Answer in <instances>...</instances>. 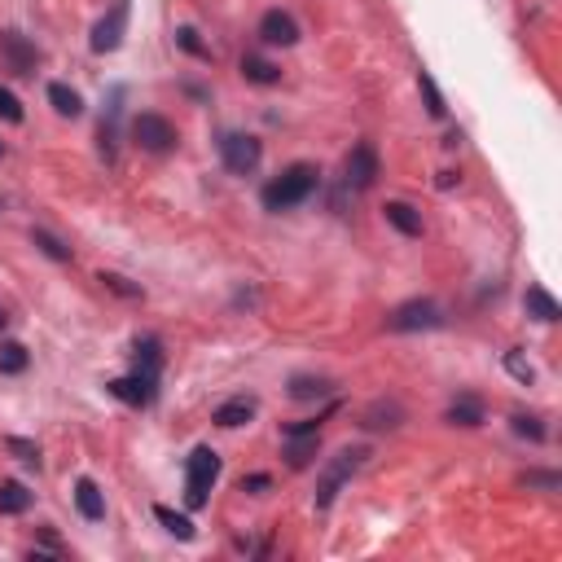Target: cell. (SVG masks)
Returning a JSON list of instances; mask_svg holds the SVG:
<instances>
[{
  "mask_svg": "<svg viewBox=\"0 0 562 562\" xmlns=\"http://www.w3.org/2000/svg\"><path fill=\"white\" fill-rule=\"evenodd\" d=\"M317 185H321V172L312 163H290L281 176H273L264 185L260 203H264V211H290V207H299V203H308L317 194Z\"/></svg>",
  "mask_w": 562,
  "mask_h": 562,
  "instance_id": "cell-1",
  "label": "cell"
},
{
  "mask_svg": "<svg viewBox=\"0 0 562 562\" xmlns=\"http://www.w3.org/2000/svg\"><path fill=\"white\" fill-rule=\"evenodd\" d=\"M220 479V453L215 448H194L189 453V466H185V501L198 510L207 505V492Z\"/></svg>",
  "mask_w": 562,
  "mask_h": 562,
  "instance_id": "cell-2",
  "label": "cell"
},
{
  "mask_svg": "<svg viewBox=\"0 0 562 562\" xmlns=\"http://www.w3.org/2000/svg\"><path fill=\"white\" fill-rule=\"evenodd\" d=\"M360 462H365V448H343V453L325 466V475L317 479V510H330V505H334V496H339L343 484L360 470Z\"/></svg>",
  "mask_w": 562,
  "mask_h": 562,
  "instance_id": "cell-3",
  "label": "cell"
},
{
  "mask_svg": "<svg viewBox=\"0 0 562 562\" xmlns=\"http://www.w3.org/2000/svg\"><path fill=\"white\" fill-rule=\"evenodd\" d=\"M220 154H224V167L233 176H251L260 167V158H264V145L251 132H229V137L220 140Z\"/></svg>",
  "mask_w": 562,
  "mask_h": 562,
  "instance_id": "cell-4",
  "label": "cell"
},
{
  "mask_svg": "<svg viewBox=\"0 0 562 562\" xmlns=\"http://www.w3.org/2000/svg\"><path fill=\"white\" fill-rule=\"evenodd\" d=\"M132 140H137L145 154H167L176 145V128L163 115H137L132 119Z\"/></svg>",
  "mask_w": 562,
  "mask_h": 562,
  "instance_id": "cell-5",
  "label": "cell"
},
{
  "mask_svg": "<svg viewBox=\"0 0 562 562\" xmlns=\"http://www.w3.org/2000/svg\"><path fill=\"white\" fill-rule=\"evenodd\" d=\"M444 317H439V308L430 303V299H413V303H400L391 317H387V325L391 330H435Z\"/></svg>",
  "mask_w": 562,
  "mask_h": 562,
  "instance_id": "cell-6",
  "label": "cell"
},
{
  "mask_svg": "<svg viewBox=\"0 0 562 562\" xmlns=\"http://www.w3.org/2000/svg\"><path fill=\"white\" fill-rule=\"evenodd\" d=\"M373 181H378V149L369 140H360L348 154V185L351 189H369Z\"/></svg>",
  "mask_w": 562,
  "mask_h": 562,
  "instance_id": "cell-7",
  "label": "cell"
},
{
  "mask_svg": "<svg viewBox=\"0 0 562 562\" xmlns=\"http://www.w3.org/2000/svg\"><path fill=\"white\" fill-rule=\"evenodd\" d=\"M124 31H128V0H119L101 22H97V31H92V49L97 53H110V49H119V40H124Z\"/></svg>",
  "mask_w": 562,
  "mask_h": 562,
  "instance_id": "cell-8",
  "label": "cell"
},
{
  "mask_svg": "<svg viewBox=\"0 0 562 562\" xmlns=\"http://www.w3.org/2000/svg\"><path fill=\"white\" fill-rule=\"evenodd\" d=\"M260 40L264 44H273V49H290L294 40H299V22L285 13V9H269L264 18H260Z\"/></svg>",
  "mask_w": 562,
  "mask_h": 562,
  "instance_id": "cell-9",
  "label": "cell"
},
{
  "mask_svg": "<svg viewBox=\"0 0 562 562\" xmlns=\"http://www.w3.org/2000/svg\"><path fill=\"white\" fill-rule=\"evenodd\" d=\"M110 396L115 400H124V405H132V409H145L149 400H154V378H145V373H124V378H115L110 382Z\"/></svg>",
  "mask_w": 562,
  "mask_h": 562,
  "instance_id": "cell-10",
  "label": "cell"
},
{
  "mask_svg": "<svg viewBox=\"0 0 562 562\" xmlns=\"http://www.w3.org/2000/svg\"><path fill=\"white\" fill-rule=\"evenodd\" d=\"M0 53L9 58V70H13V75H31V67H36V49H31L18 31H4V36H0Z\"/></svg>",
  "mask_w": 562,
  "mask_h": 562,
  "instance_id": "cell-11",
  "label": "cell"
},
{
  "mask_svg": "<svg viewBox=\"0 0 562 562\" xmlns=\"http://www.w3.org/2000/svg\"><path fill=\"white\" fill-rule=\"evenodd\" d=\"M251 418H255V400H251V396L224 400V405L211 413V422H215V426H224V430H237V426H246Z\"/></svg>",
  "mask_w": 562,
  "mask_h": 562,
  "instance_id": "cell-12",
  "label": "cell"
},
{
  "mask_svg": "<svg viewBox=\"0 0 562 562\" xmlns=\"http://www.w3.org/2000/svg\"><path fill=\"white\" fill-rule=\"evenodd\" d=\"M75 510H79L88 523H101V518H106V496H101V488H97L92 479H79V484H75Z\"/></svg>",
  "mask_w": 562,
  "mask_h": 562,
  "instance_id": "cell-13",
  "label": "cell"
},
{
  "mask_svg": "<svg viewBox=\"0 0 562 562\" xmlns=\"http://www.w3.org/2000/svg\"><path fill=\"white\" fill-rule=\"evenodd\" d=\"M317 448H321V435H317V430H294V435H285V457H290V466H308V462L317 457Z\"/></svg>",
  "mask_w": 562,
  "mask_h": 562,
  "instance_id": "cell-14",
  "label": "cell"
},
{
  "mask_svg": "<svg viewBox=\"0 0 562 562\" xmlns=\"http://www.w3.org/2000/svg\"><path fill=\"white\" fill-rule=\"evenodd\" d=\"M523 308H527V317H536V321H558V303H554V294L545 290V285H527V299H523Z\"/></svg>",
  "mask_w": 562,
  "mask_h": 562,
  "instance_id": "cell-15",
  "label": "cell"
},
{
  "mask_svg": "<svg viewBox=\"0 0 562 562\" xmlns=\"http://www.w3.org/2000/svg\"><path fill=\"white\" fill-rule=\"evenodd\" d=\"M242 75H246V84L269 88V84H277L281 79V67L277 62H269V58H260V53H246V58H242Z\"/></svg>",
  "mask_w": 562,
  "mask_h": 562,
  "instance_id": "cell-16",
  "label": "cell"
},
{
  "mask_svg": "<svg viewBox=\"0 0 562 562\" xmlns=\"http://www.w3.org/2000/svg\"><path fill=\"white\" fill-rule=\"evenodd\" d=\"M382 215H387V224H391V229H400L405 237H422V215L409 207V203H387Z\"/></svg>",
  "mask_w": 562,
  "mask_h": 562,
  "instance_id": "cell-17",
  "label": "cell"
},
{
  "mask_svg": "<svg viewBox=\"0 0 562 562\" xmlns=\"http://www.w3.org/2000/svg\"><path fill=\"white\" fill-rule=\"evenodd\" d=\"M158 365H163L158 339H137V348H132V369L145 373V378H158Z\"/></svg>",
  "mask_w": 562,
  "mask_h": 562,
  "instance_id": "cell-18",
  "label": "cell"
},
{
  "mask_svg": "<svg viewBox=\"0 0 562 562\" xmlns=\"http://www.w3.org/2000/svg\"><path fill=\"white\" fill-rule=\"evenodd\" d=\"M31 510V492L22 488V484H0V514H27Z\"/></svg>",
  "mask_w": 562,
  "mask_h": 562,
  "instance_id": "cell-19",
  "label": "cell"
},
{
  "mask_svg": "<svg viewBox=\"0 0 562 562\" xmlns=\"http://www.w3.org/2000/svg\"><path fill=\"white\" fill-rule=\"evenodd\" d=\"M49 101H53V110H58V115H67V119L84 115V101H79V92H75V88H67V84H49Z\"/></svg>",
  "mask_w": 562,
  "mask_h": 562,
  "instance_id": "cell-20",
  "label": "cell"
},
{
  "mask_svg": "<svg viewBox=\"0 0 562 562\" xmlns=\"http://www.w3.org/2000/svg\"><path fill=\"white\" fill-rule=\"evenodd\" d=\"M154 518H158L176 541H194V523H189L185 514H176V510H167V505H154Z\"/></svg>",
  "mask_w": 562,
  "mask_h": 562,
  "instance_id": "cell-21",
  "label": "cell"
},
{
  "mask_svg": "<svg viewBox=\"0 0 562 562\" xmlns=\"http://www.w3.org/2000/svg\"><path fill=\"white\" fill-rule=\"evenodd\" d=\"M448 422H457V426H479V422H484V405L470 400V396H462V400H453Z\"/></svg>",
  "mask_w": 562,
  "mask_h": 562,
  "instance_id": "cell-22",
  "label": "cell"
},
{
  "mask_svg": "<svg viewBox=\"0 0 562 562\" xmlns=\"http://www.w3.org/2000/svg\"><path fill=\"white\" fill-rule=\"evenodd\" d=\"M27 360H31V356H27L22 343H13V339H4V343H0V373H22V369H27Z\"/></svg>",
  "mask_w": 562,
  "mask_h": 562,
  "instance_id": "cell-23",
  "label": "cell"
},
{
  "mask_svg": "<svg viewBox=\"0 0 562 562\" xmlns=\"http://www.w3.org/2000/svg\"><path fill=\"white\" fill-rule=\"evenodd\" d=\"M418 88H422V97H426V110H430L435 119H444L448 106H444V97H439V88H435V79H430L426 70H418Z\"/></svg>",
  "mask_w": 562,
  "mask_h": 562,
  "instance_id": "cell-24",
  "label": "cell"
},
{
  "mask_svg": "<svg viewBox=\"0 0 562 562\" xmlns=\"http://www.w3.org/2000/svg\"><path fill=\"white\" fill-rule=\"evenodd\" d=\"M290 396H294V400L330 396V382H325V378H294V382H290Z\"/></svg>",
  "mask_w": 562,
  "mask_h": 562,
  "instance_id": "cell-25",
  "label": "cell"
},
{
  "mask_svg": "<svg viewBox=\"0 0 562 562\" xmlns=\"http://www.w3.org/2000/svg\"><path fill=\"white\" fill-rule=\"evenodd\" d=\"M176 44H181L185 53H194V58H207V62H211V49L198 40V31H194V27H181V31H176Z\"/></svg>",
  "mask_w": 562,
  "mask_h": 562,
  "instance_id": "cell-26",
  "label": "cell"
},
{
  "mask_svg": "<svg viewBox=\"0 0 562 562\" xmlns=\"http://www.w3.org/2000/svg\"><path fill=\"white\" fill-rule=\"evenodd\" d=\"M505 369H510V373H514V378H518L523 387H527V382L536 378V369H532V365H527V360H523L518 351H505Z\"/></svg>",
  "mask_w": 562,
  "mask_h": 562,
  "instance_id": "cell-27",
  "label": "cell"
},
{
  "mask_svg": "<svg viewBox=\"0 0 562 562\" xmlns=\"http://www.w3.org/2000/svg\"><path fill=\"white\" fill-rule=\"evenodd\" d=\"M36 246L44 251V255H53V260H70V251L53 237V233H44V229H36Z\"/></svg>",
  "mask_w": 562,
  "mask_h": 562,
  "instance_id": "cell-28",
  "label": "cell"
},
{
  "mask_svg": "<svg viewBox=\"0 0 562 562\" xmlns=\"http://www.w3.org/2000/svg\"><path fill=\"white\" fill-rule=\"evenodd\" d=\"M0 119L4 124H22V106H18V97L9 88H0Z\"/></svg>",
  "mask_w": 562,
  "mask_h": 562,
  "instance_id": "cell-29",
  "label": "cell"
},
{
  "mask_svg": "<svg viewBox=\"0 0 562 562\" xmlns=\"http://www.w3.org/2000/svg\"><path fill=\"white\" fill-rule=\"evenodd\" d=\"M9 444V453H18L22 462H31V466H40V448L31 444V439H4Z\"/></svg>",
  "mask_w": 562,
  "mask_h": 562,
  "instance_id": "cell-30",
  "label": "cell"
},
{
  "mask_svg": "<svg viewBox=\"0 0 562 562\" xmlns=\"http://www.w3.org/2000/svg\"><path fill=\"white\" fill-rule=\"evenodd\" d=\"M514 430H518V435H527V439H536V444L545 439V426H541L536 418H523V413L514 418Z\"/></svg>",
  "mask_w": 562,
  "mask_h": 562,
  "instance_id": "cell-31",
  "label": "cell"
},
{
  "mask_svg": "<svg viewBox=\"0 0 562 562\" xmlns=\"http://www.w3.org/2000/svg\"><path fill=\"white\" fill-rule=\"evenodd\" d=\"M269 484H273L269 475H251V479H242V492H264Z\"/></svg>",
  "mask_w": 562,
  "mask_h": 562,
  "instance_id": "cell-32",
  "label": "cell"
},
{
  "mask_svg": "<svg viewBox=\"0 0 562 562\" xmlns=\"http://www.w3.org/2000/svg\"><path fill=\"white\" fill-rule=\"evenodd\" d=\"M527 484H536V488H558V475H527Z\"/></svg>",
  "mask_w": 562,
  "mask_h": 562,
  "instance_id": "cell-33",
  "label": "cell"
}]
</instances>
